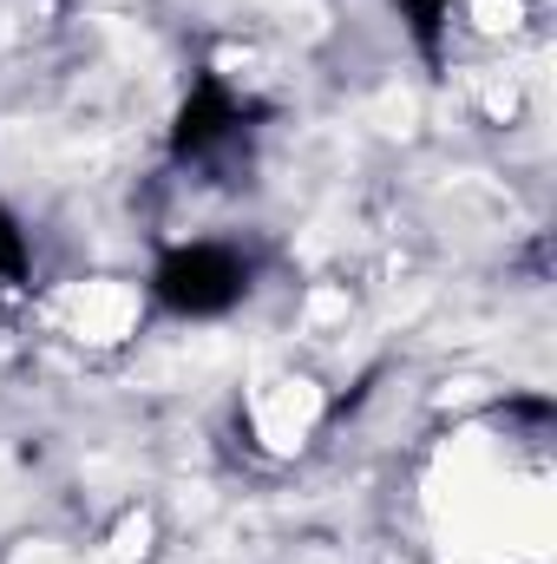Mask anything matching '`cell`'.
Here are the masks:
<instances>
[{
	"label": "cell",
	"mask_w": 557,
	"mask_h": 564,
	"mask_svg": "<svg viewBox=\"0 0 557 564\" xmlns=\"http://www.w3.org/2000/svg\"><path fill=\"white\" fill-rule=\"evenodd\" d=\"M157 295L171 308H190V315H217L243 295V257L217 250V243H190L177 250L164 270H157Z\"/></svg>",
	"instance_id": "cell-1"
},
{
	"label": "cell",
	"mask_w": 557,
	"mask_h": 564,
	"mask_svg": "<svg viewBox=\"0 0 557 564\" xmlns=\"http://www.w3.org/2000/svg\"><path fill=\"white\" fill-rule=\"evenodd\" d=\"M59 315H66V335H79L92 348H119L139 335L144 295L132 282H73L59 295Z\"/></svg>",
	"instance_id": "cell-2"
},
{
	"label": "cell",
	"mask_w": 557,
	"mask_h": 564,
	"mask_svg": "<svg viewBox=\"0 0 557 564\" xmlns=\"http://www.w3.org/2000/svg\"><path fill=\"white\" fill-rule=\"evenodd\" d=\"M321 421V388L302 381V375H270L250 388V433L270 446V453H295Z\"/></svg>",
	"instance_id": "cell-3"
},
{
	"label": "cell",
	"mask_w": 557,
	"mask_h": 564,
	"mask_svg": "<svg viewBox=\"0 0 557 564\" xmlns=\"http://www.w3.org/2000/svg\"><path fill=\"white\" fill-rule=\"evenodd\" d=\"M472 20H479V33H518L525 0H472Z\"/></svg>",
	"instance_id": "cell-4"
}]
</instances>
